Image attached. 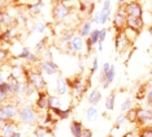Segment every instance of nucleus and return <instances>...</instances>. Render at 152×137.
<instances>
[{
  "mask_svg": "<svg viewBox=\"0 0 152 137\" xmlns=\"http://www.w3.org/2000/svg\"><path fill=\"white\" fill-rule=\"evenodd\" d=\"M25 80L35 87L38 93L39 91H47V82L44 80V75L38 68H26Z\"/></svg>",
  "mask_w": 152,
  "mask_h": 137,
  "instance_id": "f257e3e1",
  "label": "nucleus"
},
{
  "mask_svg": "<svg viewBox=\"0 0 152 137\" xmlns=\"http://www.w3.org/2000/svg\"><path fill=\"white\" fill-rule=\"evenodd\" d=\"M20 107L17 102H7L0 107V120L5 121H16L20 116Z\"/></svg>",
  "mask_w": 152,
  "mask_h": 137,
  "instance_id": "f03ea898",
  "label": "nucleus"
},
{
  "mask_svg": "<svg viewBox=\"0 0 152 137\" xmlns=\"http://www.w3.org/2000/svg\"><path fill=\"white\" fill-rule=\"evenodd\" d=\"M18 120L26 125H34L35 123L39 121V115H38L37 108L33 106H27V104L21 106Z\"/></svg>",
  "mask_w": 152,
  "mask_h": 137,
  "instance_id": "7ed1b4c3",
  "label": "nucleus"
},
{
  "mask_svg": "<svg viewBox=\"0 0 152 137\" xmlns=\"http://www.w3.org/2000/svg\"><path fill=\"white\" fill-rule=\"evenodd\" d=\"M118 8L113 15V20H112V25L115 27L116 33H122L126 29V19H127V13L125 8H124V1L122 3H117Z\"/></svg>",
  "mask_w": 152,
  "mask_h": 137,
  "instance_id": "20e7f679",
  "label": "nucleus"
},
{
  "mask_svg": "<svg viewBox=\"0 0 152 137\" xmlns=\"http://www.w3.org/2000/svg\"><path fill=\"white\" fill-rule=\"evenodd\" d=\"M66 80L75 98H82L85 96V93L88 89V82H86L81 76H75L74 78H66Z\"/></svg>",
  "mask_w": 152,
  "mask_h": 137,
  "instance_id": "39448f33",
  "label": "nucleus"
},
{
  "mask_svg": "<svg viewBox=\"0 0 152 137\" xmlns=\"http://www.w3.org/2000/svg\"><path fill=\"white\" fill-rule=\"evenodd\" d=\"M72 8H68L66 5H64L63 1H55L53 8H52V17L55 21H63L72 15Z\"/></svg>",
  "mask_w": 152,
  "mask_h": 137,
  "instance_id": "423d86ee",
  "label": "nucleus"
},
{
  "mask_svg": "<svg viewBox=\"0 0 152 137\" xmlns=\"http://www.w3.org/2000/svg\"><path fill=\"white\" fill-rule=\"evenodd\" d=\"M138 125L140 127H152V107L138 108Z\"/></svg>",
  "mask_w": 152,
  "mask_h": 137,
  "instance_id": "0eeeda50",
  "label": "nucleus"
},
{
  "mask_svg": "<svg viewBox=\"0 0 152 137\" xmlns=\"http://www.w3.org/2000/svg\"><path fill=\"white\" fill-rule=\"evenodd\" d=\"M37 68L39 69L43 75H47V76H53V75H57V73L60 72V68H58V65L55 61L43 60V59L39 61V64L37 65Z\"/></svg>",
  "mask_w": 152,
  "mask_h": 137,
  "instance_id": "6e6552de",
  "label": "nucleus"
},
{
  "mask_svg": "<svg viewBox=\"0 0 152 137\" xmlns=\"http://www.w3.org/2000/svg\"><path fill=\"white\" fill-rule=\"evenodd\" d=\"M124 8H125L127 16L134 17H143L144 9L140 3L138 1H124Z\"/></svg>",
  "mask_w": 152,
  "mask_h": 137,
  "instance_id": "1a4fd4ad",
  "label": "nucleus"
},
{
  "mask_svg": "<svg viewBox=\"0 0 152 137\" xmlns=\"http://www.w3.org/2000/svg\"><path fill=\"white\" fill-rule=\"evenodd\" d=\"M51 94L48 91H39L37 94V101H35V108L37 111H48L50 106H48V101H50Z\"/></svg>",
  "mask_w": 152,
  "mask_h": 137,
  "instance_id": "9d476101",
  "label": "nucleus"
},
{
  "mask_svg": "<svg viewBox=\"0 0 152 137\" xmlns=\"http://www.w3.org/2000/svg\"><path fill=\"white\" fill-rule=\"evenodd\" d=\"M131 46V43L127 41L126 36L122 33H116L115 36V47H116V51L117 52H125L127 48Z\"/></svg>",
  "mask_w": 152,
  "mask_h": 137,
  "instance_id": "9b49d317",
  "label": "nucleus"
},
{
  "mask_svg": "<svg viewBox=\"0 0 152 137\" xmlns=\"http://www.w3.org/2000/svg\"><path fill=\"white\" fill-rule=\"evenodd\" d=\"M7 82H8L9 91H11V97H16V96H18V94H21L22 82L23 81H21V80H17L13 76L9 75L8 77H7Z\"/></svg>",
  "mask_w": 152,
  "mask_h": 137,
  "instance_id": "f8f14e48",
  "label": "nucleus"
},
{
  "mask_svg": "<svg viewBox=\"0 0 152 137\" xmlns=\"http://www.w3.org/2000/svg\"><path fill=\"white\" fill-rule=\"evenodd\" d=\"M126 27H130V29H134L137 31H140L146 27L144 25V21L142 17H134V16H127L126 19Z\"/></svg>",
  "mask_w": 152,
  "mask_h": 137,
  "instance_id": "ddd939ff",
  "label": "nucleus"
},
{
  "mask_svg": "<svg viewBox=\"0 0 152 137\" xmlns=\"http://www.w3.org/2000/svg\"><path fill=\"white\" fill-rule=\"evenodd\" d=\"M1 123V135L0 137H12L15 132H17V123L16 121H5L0 120Z\"/></svg>",
  "mask_w": 152,
  "mask_h": 137,
  "instance_id": "4468645a",
  "label": "nucleus"
},
{
  "mask_svg": "<svg viewBox=\"0 0 152 137\" xmlns=\"http://www.w3.org/2000/svg\"><path fill=\"white\" fill-rule=\"evenodd\" d=\"M16 19L12 15H9L7 10H1L0 12V26H1V31H4L7 27H12L16 25Z\"/></svg>",
  "mask_w": 152,
  "mask_h": 137,
  "instance_id": "2eb2a0df",
  "label": "nucleus"
},
{
  "mask_svg": "<svg viewBox=\"0 0 152 137\" xmlns=\"http://www.w3.org/2000/svg\"><path fill=\"white\" fill-rule=\"evenodd\" d=\"M92 20L91 19H87V20H85L81 24V26H79V29H78V34L81 36L82 38H87L91 36V33H92Z\"/></svg>",
  "mask_w": 152,
  "mask_h": 137,
  "instance_id": "dca6fc26",
  "label": "nucleus"
},
{
  "mask_svg": "<svg viewBox=\"0 0 152 137\" xmlns=\"http://www.w3.org/2000/svg\"><path fill=\"white\" fill-rule=\"evenodd\" d=\"M16 37H17V27L16 26L7 27L4 31H1V33H0V39H1V43H8V42H12Z\"/></svg>",
  "mask_w": 152,
  "mask_h": 137,
  "instance_id": "f3484780",
  "label": "nucleus"
},
{
  "mask_svg": "<svg viewBox=\"0 0 152 137\" xmlns=\"http://www.w3.org/2000/svg\"><path fill=\"white\" fill-rule=\"evenodd\" d=\"M85 44H86L85 38H82L81 36H79V34H77V36L73 38V41L70 42V46L73 47V50H74V52H75V55H81L82 52H83Z\"/></svg>",
  "mask_w": 152,
  "mask_h": 137,
  "instance_id": "a211bd4d",
  "label": "nucleus"
},
{
  "mask_svg": "<svg viewBox=\"0 0 152 137\" xmlns=\"http://www.w3.org/2000/svg\"><path fill=\"white\" fill-rule=\"evenodd\" d=\"M69 89H70V86L68 84V80L64 78V77H58L56 81V93L60 97H63V96H66Z\"/></svg>",
  "mask_w": 152,
  "mask_h": 137,
  "instance_id": "6ab92c4d",
  "label": "nucleus"
},
{
  "mask_svg": "<svg viewBox=\"0 0 152 137\" xmlns=\"http://www.w3.org/2000/svg\"><path fill=\"white\" fill-rule=\"evenodd\" d=\"M43 5H46V1H30V4L26 7V10L30 16H37L42 12Z\"/></svg>",
  "mask_w": 152,
  "mask_h": 137,
  "instance_id": "aec40b11",
  "label": "nucleus"
},
{
  "mask_svg": "<svg viewBox=\"0 0 152 137\" xmlns=\"http://www.w3.org/2000/svg\"><path fill=\"white\" fill-rule=\"evenodd\" d=\"M25 73H26V68L22 64H15L11 68V73H9V75L13 76L17 80L23 81V80H25Z\"/></svg>",
  "mask_w": 152,
  "mask_h": 137,
  "instance_id": "412c9836",
  "label": "nucleus"
},
{
  "mask_svg": "<svg viewBox=\"0 0 152 137\" xmlns=\"http://www.w3.org/2000/svg\"><path fill=\"white\" fill-rule=\"evenodd\" d=\"M83 131H85V127L81 121H78V120L70 121V133L73 135V137H81Z\"/></svg>",
  "mask_w": 152,
  "mask_h": 137,
  "instance_id": "4be33fe9",
  "label": "nucleus"
},
{
  "mask_svg": "<svg viewBox=\"0 0 152 137\" xmlns=\"http://www.w3.org/2000/svg\"><path fill=\"white\" fill-rule=\"evenodd\" d=\"M87 101L90 103V106H96L100 101H102V91H99L98 89H94L88 93Z\"/></svg>",
  "mask_w": 152,
  "mask_h": 137,
  "instance_id": "5701e85b",
  "label": "nucleus"
},
{
  "mask_svg": "<svg viewBox=\"0 0 152 137\" xmlns=\"http://www.w3.org/2000/svg\"><path fill=\"white\" fill-rule=\"evenodd\" d=\"M115 77H116V67L112 64L110 65V69L105 75V84H104V86H103V89H107V87H109L112 85V82L115 81Z\"/></svg>",
  "mask_w": 152,
  "mask_h": 137,
  "instance_id": "b1692460",
  "label": "nucleus"
},
{
  "mask_svg": "<svg viewBox=\"0 0 152 137\" xmlns=\"http://www.w3.org/2000/svg\"><path fill=\"white\" fill-rule=\"evenodd\" d=\"M50 111H52L55 116H57L58 119H61V120H64V119H68L72 115V108L70 107H69V108H63V107H61V108L50 110Z\"/></svg>",
  "mask_w": 152,
  "mask_h": 137,
  "instance_id": "393cba45",
  "label": "nucleus"
},
{
  "mask_svg": "<svg viewBox=\"0 0 152 137\" xmlns=\"http://www.w3.org/2000/svg\"><path fill=\"white\" fill-rule=\"evenodd\" d=\"M37 91V89L34 87L30 82H27L26 80H23L22 82V90H21V94H23L25 97H31L34 93Z\"/></svg>",
  "mask_w": 152,
  "mask_h": 137,
  "instance_id": "a878e982",
  "label": "nucleus"
},
{
  "mask_svg": "<svg viewBox=\"0 0 152 137\" xmlns=\"http://www.w3.org/2000/svg\"><path fill=\"white\" fill-rule=\"evenodd\" d=\"M124 34L126 36V38H127V41L130 42L131 44L134 43V42L137 41V38L139 37V31H137V30H134V29H130V27H126L125 30H124Z\"/></svg>",
  "mask_w": 152,
  "mask_h": 137,
  "instance_id": "bb28decb",
  "label": "nucleus"
},
{
  "mask_svg": "<svg viewBox=\"0 0 152 137\" xmlns=\"http://www.w3.org/2000/svg\"><path fill=\"white\" fill-rule=\"evenodd\" d=\"M46 30H47V25H46V22H43V21H35L33 27H31V31L35 34H44Z\"/></svg>",
  "mask_w": 152,
  "mask_h": 137,
  "instance_id": "cd10ccee",
  "label": "nucleus"
},
{
  "mask_svg": "<svg viewBox=\"0 0 152 137\" xmlns=\"http://www.w3.org/2000/svg\"><path fill=\"white\" fill-rule=\"evenodd\" d=\"M77 36V34L74 33V30H72V29H66V30H64L63 33H61V41L64 42V43H70L72 41H73V38Z\"/></svg>",
  "mask_w": 152,
  "mask_h": 137,
  "instance_id": "c85d7f7f",
  "label": "nucleus"
},
{
  "mask_svg": "<svg viewBox=\"0 0 152 137\" xmlns=\"http://www.w3.org/2000/svg\"><path fill=\"white\" fill-rule=\"evenodd\" d=\"M48 106L50 110H56V108H61V99L58 96H50V101H48Z\"/></svg>",
  "mask_w": 152,
  "mask_h": 137,
  "instance_id": "c756f323",
  "label": "nucleus"
},
{
  "mask_svg": "<svg viewBox=\"0 0 152 137\" xmlns=\"http://www.w3.org/2000/svg\"><path fill=\"white\" fill-rule=\"evenodd\" d=\"M138 108L139 107H133L131 110H129L126 112L127 121L133 123V124H137V121H138Z\"/></svg>",
  "mask_w": 152,
  "mask_h": 137,
  "instance_id": "7c9ffc66",
  "label": "nucleus"
},
{
  "mask_svg": "<svg viewBox=\"0 0 152 137\" xmlns=\"http://www.w3.org/2000/svg\"><path fill=\"white\" fill-rule=\"evenodd\" d=\"M99 33H100V29H94L91 33V36L86 39L88 43H91L92 47H95V46L99 44Z\"/></svg>",
  "mask_w": 152,
  "mask_h": 137,
  "instance_id": "2f4dec72",
  "label": "nucleus"
},
{
  "mask_svg": "<svg viewBox=\"0 0 152 137\" xmlns=\"http://www.w3.org/2000/svg\"><path fill=\"white\" fill-rule=\"evenodd\" d=\"M96 116H98V108H96V106H88L86 108V119L88 121L95 120Z\"/></svg>",
  "mask_w": 152,
  "mask_h": 137,
  "instance_id": "473e14b6",
  "label": "nucleus"
},
{
  "mask_svg": "<svg viewBox=\"0 0 152 137\" xmlns=\"http://www.w3.org/2000/svg\"><path fill=\"white\" fill-rule=\"evenodd\" d=\"M47 50V39H42L39 41L38 43L35 44V47H34V52L38 55H43V52Z\"/></svg>",
  "mask_w": 152,
  "mask_h": 137,
  "instance_id": "72a5a7b5",
  "label": "nucleus"
},
{
  "mask_svg": "<svg viewBox=\"0 0 152 137\" xmlns=\"http://www.w3.org/2000/svg\"><path fill=\"white\" fill-rule=\"evenodd\" d=\"M115 101H116V93H110L105 98V108L108 111H113V108H115Z\"/></svg>",
  "mask_w": 152,
  "mask_h": 137,
  "instance_id": "f704fd0d",
  "label": "nucleus"
},
{
  "mask_svg": "<svg viewBox=\"0 0 152 137\" xmlns=\"http://www.w3.org/2000/svg\"><path fill=\"white\" fill-rule=\"evenodd\" d=\"M34 135H35V137H47L50 135V129L43 127V125H38L34 131Z\"/></svg>",
  "mask_w": 152,
  "mask_h": 137,
  "instance_id": "c9c22d12",
  "label": "nucleus"
},
{
  "mask_svg": "<svg viewBox=\"0 0 152 137\" xmlns=\"http://www.w3.org/2000/svg\"><path fill=\"white\" fill-rule=\"evenodd\" d=\"M91 5H92L91 1H79L78 3V12L79 13H87L88 15Z\"/></svg>",
  "mask_w": 152,
  "mask_h": 137,
  "instance_id": "e433bc0d",
  "label": "nucleus"
},
{
  "mask_svg": "<svg viewBox=\"0 0 152 137\" xmlns=\"http://www.w3.org/2000/svg\"><path fill=\"white\" fill-rule=\"evenodd\" d=\"M133 98H126L125 101L122 102V103H121V106H120V108H121V112H127L129 110H131V108H133Z\"/></svg>",
  "mask_w": 152,
  "mask_h": 137,
  "instance_id": "4c0bfd02",
  "label": "nucleus"
},
{
  "mask_svg": "<svg viewBox=\"0 0 152 137\" xmlns=\"http://www.w3.org/2000/svg\"><path fill=\"white\" fill-rule=\"evenodd\" d=\"M148 85H142L139 87V90H138V93L135 94V98L137 99H146V97H147V93H148Z\"/></svg>",
  "mask_w": 152,
  "mask_h": 137,
  "instance_id": "58836bf2",
  "label": "nucleus"
},
{
  "mask_svg": "<svg viewBox=\"0 0 152 137\" xmlns=\"http://www.w3.org/2000/svg\"><path fill=\"white\" fill-rule=\"evenodd\" d=\"M40 60H42V59H40L39 58V55H38V54H35V52H31V54H30V56H29V58H27L26 59V61H27V64H30V65H33V64H39V61Z\"/></svg>",
  "mask_w": 152,
  "mask_h": 137,
  "instance_id": "ea45409f",
  "label": "nucleus"
},
{
  "mask_svg": "<svg viewBox=\"0 0 152 137\" xmlns=\"http://www.w3.org/2000/svg\"><path fill=\"white\" fill-rule=\"evenodd\" d=\"M31 52H33V51L30 50L29 47H22L21 51H20V54L17 55L16 58H17V59H23V60H26V59L30 56V54H31Z\"/></svg>",
  "mask_w": 152,
  "mask_h": 137,
  "instance_id": "a19ab883",
  "label": "nucleus"
},
{
  "mask_svg": "<svg viewBox=\"0 0 152 137\" xmlns=\"http://www.w3.org/2000/svg\"><path fill=\"white\" fill-rule=\"evenodd\" d=\"M99 13H100V24H102V25L108 24L109 20H110V15H109V13L103 12V10H99Z\"/></svg>",
  "mask_w": 152,
  "mask_h": 137,
  "instance_id": "79ce46f5",
  "label": "nucleus"
},
{
  "mask_svg": "<svg viewBox=\"0 0 152 137\" xmlns=\"http://www.w3.org/2000/svg\"><path fill=\"white\" fill-rule=\"evenodd\" d=\"M100 10H103V12H107V13H112V3L108 1V0H105V1H103L102 3V9Z\"/></svg>",
  "mask_w": 152,
  "mask_h": 137,
  "instance_id": "37998d69",
  "label": "nucleus"
},
{
  "mask_svg": "<svg viewBox=\"0 0 152 137\" xmlns=\"http://www.w3.org/2000/svg\"><path fill=\"white\" fill-rule=\"evenodd\" d=\"M125 120H127V119H126V114H122V112H121L118 116L116 118V128L121 127V125L125 123Z\"/></svg>",
  "mask_w": 152,
  "mask_h": 137,
  "instance_id": "c03bdc74",
  "label": "nucleus"
},
{
  "mask_svg": "<svg viewBox=\"0 0 152 137\" xmlns=\"http://www.w3.org/2000/svg\"><path fill=\"white\" fill-rule=\"evenodd\" d=\"M107 34H108V29L107 27H102L99 33V43H103L107 39Z\"/></svg>",
  "mask_w": 152,
  "mask_h": 137,
  "instance_id": "a18cd8bd",
  "label": "nucleus"
},
{
  "mask_svg": "<svg viewBox=\"0 0 152 137\" xmlns=\"http://www.w3.org/2000/svg\"><path fill=\"white\" fill-rule=\"evenodd\" d=\"M99 69V60H98V58H95L92 59V64H91V69H90V73H91V76L94 75V73L96 72Z\"/></svg>",
  "mask_w": 152,
  "mask_h": 137,
  "instance_id": "49530a36",
  "label": "nucleus"
},
{
  "mask_svg": "<svg viewBox=\"0 0 152 137\" xmlns=\"http://www.w3.org/2000/svg\"><path fill=\"white\" fill-rule=\"evenodd\" d=\"M43 60H51V61H53V54H52V51H51V48H47L46 51L43 52Z\"/></svg>",
  "mask_w": 152,
  "mask_h": 137,
  "instance_id": "de8ad7c7",
  "label": "nucleus"
},
{
  "mask_svg": "<svg viewBox=\"0 0 152 137\" xmlns=\"http://www.w3.org/2000/svg\"><path fill=\"white\" fill-rule=\"evenodd\" d=\"M8 56H9L8 50H1V55H0V59H1V63H3V64H4V63L8 60Z\"/></svg>",
  "mask_w": 152,
  "mask_h": 137,
  "instance_id": "09e8293b",
  "label": "nucleus"
},
{
  "mask_svg": "<svg viewBox=\"0 0 152 137\" xmlns=\"http://www.w3.org/2000/svg\"><path fill=\"white\" fill-rule=\"evenodd\" d=\"M146 101H147V104H148V106H152V86L150 87V89H148V93H147Z\"/></svg>",
  "mask_w": 152,
  "mask_h": 137,
  "instance_id": "8fccbe9b",
  "label": "nucleus"
},
{
  "mask_svg": "<svg viewBox=\"0 0 152 137\" xmlns=\"http://www.w3.org/2000/svg\"><path fill=\"white\" fill-rule=\"evenodd\" d=\"M91 20H92V24H96V25H100V13H99V12L94 13V16L91 17Z\"/></svg>",
  "mask_w": 152,
  "mask_h": 137,
  "instance_id": "3c124183",
  "label": "nucleus"
},
{
  "mask_svg": "<svg viewBox=\"0 0 152 137\" xmlns=\"http://www.w3.org/2000/svg\"><path fill=\"white\" fill-rule=\"evenodd\" d=\"M126 137H140L139 129H138V131H133V132H127L126 133Z\"/></svg>",
  "mask_w": 152,
  "mask_h": 137,
  "instance_id": "603ef678",
  "label": "nucleus"
},
{
  "mask_svg": "<svg viewBox=\"0 0 152 137\" xmlns=\"http://www.w3.org/2000/svg\"><path fill=\"white\" fill-rule=\"evenodd\" d=\"M81 137H92V131L88 129V128H85V131H83V133H82Z\"/></svg>",
  "mask_w": 152,
  "mask_h": 137,
  "instance_id": "864d4df0",
  "label": "nucleus"
},
{
  "mask_svg": "<svg viewBox=\"0 0 152 137\" xmlns=\"http://www.w3.org/2000/svg\"><path fill=\"white\" fill-rule=\"evenodd\" d=\"M103 50H104V48H103V43H99L98 44V52H103Z\"/></svg>",
  "mask_w": 152,
  "mask_h": 137,
  "instance_id": "5fc2aeb1",
  "label": "nucleus"
},
{
  "mask_svg": "<svg viewBox=\"0 0 152 137\" xmlns=\"http://www.w3.org/2000/svg\"><path fill=\"white\" fill-rule=\"evenodd\" d=\"M12 137H21V132H20V131L15 132V133H13V135H12Z\"/></svg>",
  "mask_w": 152,
  "mask_h": 137,
  "instance_id": "6e6d98bb",
  "label": "nucleus"
},
{
  "mask_svg": "<svg viewBox=\"0 0 152 137\" xmlns=\"http://www.w3.org/2000/svg\"><path fill=\"white\" fill-rule=\"evenodd\" d=\"M148 31H150V34H151V37H152V26L148 27Z\"/></svg>",
  "mask_w": 152,
  "mask_h": 137,
  "instance_id": "4d7b16f0",
  "label": "nucleus"
},
{
  "mask_svg": "<svg viewBox=\"0 0 152 137\" xmlns=\"http://www.w3.org/2000/svg\"><path fill=\"white\" fill-rule=\"evenodd\" d=\"M108 137H113V136H112V135H109V136H108Z\"/></svg>",
  "mask_w": 152,
  "mask_h": 137,
  "instance_id": "13d9d810",
  "label": "nucleus"
}]
</instances>
